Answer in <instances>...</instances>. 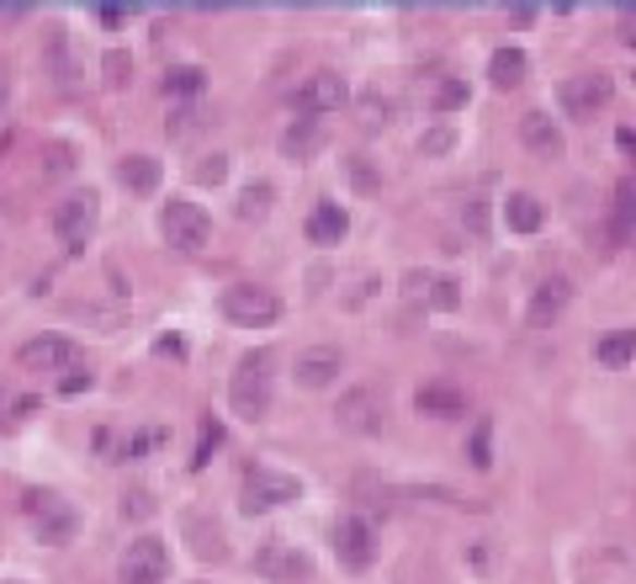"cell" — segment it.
<instances>
[{
    "mask_svg": "<svg viewBox=\"0 0 636 584\" xmlns=\"http://www.w3.org/2000/svg\"><path fill=\"white\" fill-rule=\"evenodd\" d=\"M271 351H255V356H244L234 367V377H229V404H234L244 419H266V410H271Z\"/></svg>",
    "mask_w": 636,
    "mask_h": 584,
    "instance_id": "cell-1",
    "label": "cell"
},
{
    "mask_svg": "<svg viewBox=\"0 0 636 584\" xmlns=\"http://www.w3.org/2000/svg\"><path fill=\"white\" fill-rule=\"evenodd\" d=\"M351 101V90H345V81L334 75V70H314L308 81L292 90V112H297V123H318L323 112H340Z\"/></svg>",
    "mask_w": 636,
    "mask_h": 584,
    "instance_id": "cell-2",
    "label": "cell"
},
{
    "mask_svg": "<svg viewBox=\"0 0 636 584\" xmlns=\"http://www.w3.org/2000/svg\"><path fill=\"white\" fill-rule=\"evenodd\" d=\"M22 510L33 515L38 543H48V547L75 543V510L59 500V495H48V489H27V495H22Z\"/></svg>",
    "mask_w": 636,
    "mask_h": 584,
    "instance_id": "cell-3",
    "label": "cell"
},
{
    "mask_svg": "<svg viewBox=\"0 0 636 584\" xmlns=\"http://www.w3.org/2000/svg\"><path fill=\"white\" fill-rule=\"evenodd\" d=\"M223 319L229 325H244V330H255V325H277L281 319V297L266 288H255V282H234V288L223 292Z\"/></svg>",
    "mask_w": 636,
    "mask_h": 584,
    "instance_id": "cell-4",
    "label": "cell"
},
{
    "mask_svg": "<svg viewBox=\"0 0 636 584\" xmlns=\"http://www.w3.org/2000/svg\"><path fill=\"white\" fill-rule=\"evenodd\" d=\"M303 495V484L292 473H277V467H249L244 473V510H277V504H292Z\"/></svg>",
    "mask_w": 636,
    "mask_h": 584,
    "instance_id": "cell-5",
    "label": "cell"
},
{
    "mask_svg": "<svg viewBox=\"0 0 636 584\" xmlns=\"http://www.w3.org/2000/svg\"><path fill=\"white\" fill-rule=\"evenodd\" d=\"M96 223H101V203H96V192H75V197H64L59 208H53V234L80 251L90 234H96Z\"/></svg>",
    "mask_w": 636,
    "mask_h": 584,
    "instance_id": "cell-6",
    "label": "cell"
},
{
    "mask_svg": "<svg viewBox=\"0 0 636 584\" xmlns=\"http://www.w3.org/2000/svg\"><path fill=\"white\" fill-rule=\"evenodd\" d=\"M118 574H122V584H164L170 580V547L159 543V537H138V543H127Z\"/></svg>",
    "mask_w": 636,
    "mask_h": 584,
    "instance_id": "cell-7",
    "label": "cell"
},
{
    "mask_svg": "<svg viewBox=\"0 0 636 584\" xmlns=\"http://www.w3.org/2000/svg\"><path fill=\"white\" fill-rule=\"evenodd\" d=\"M159 229H164V240H170L175 251H201V245L212 240V218H207L197 203H170V208L159 212Z\"/></svg>",
    "mask_w": 636,
    "mask_h": 584,
    "instance_id": "cell-8",
    "label": "cell"
},
{
    "mask_svg": "<svg viewBox=\"0 0 636 584\" xmlns=\"http://www.w3.org/2000/svg\"><path fill=\"white\" fill-rule=\"evenodd\" d=\"M16 362L33 367V373H59V367H75L80 362V345L70 334H33V340L16 351Z\"/></svg>",
    "mask_w": 636,
    "mask_h": 584,
    "instance_id": "cell-9",
    "label": "cell"
},
{
    "mask_svg": "<svg viewBox=\"0 0 636 584\" xmlns=\"http://www.w3.org/2000/svg\"><path fill=\"white\" fill-rule=\"evenodd\" d=\"M610 90H615V85L589 70V75H573V81H562L556 101H562V112H567V118H595L599 107L610 101Z\"/></svg>",
    "mask_w": 636,
    "mask_h": 584,
    "instance_id": "cell-10",
    "label": "cell"
},
{
    "mask_svg": "<svg viewBox=\"0 0 636 584\" xmlns=\"http://www.w3.org/2000/svg\"><path fill=\"white\" fill-rule=\"evenodd\" d=\"M334 552H340V563L366 569V563L377 558V532H371V521H360V515H340V521H334Z\"/></svg>",
    "mask_w": 636,
    "mask_h": 584,
    "instance_id": "cell-11",
    "label": "cell"
},
{
    "mask_svg": "<svg viewBox=\"0 0 636 584\" xmlns=\"http://www.w3.org/2000/svg\"><path fill=\"white\" fill-rule=\"evenodd\" d=\"M255 569L266 574V580H277V584H303L314 569H308V558L297 552V547H286V543H266L260 552H255Z\"/></svg>",
    "mask_w": 636,
    "mask_h": 584,
    "instance_id": "cell-12",
    "label": "cell"
},
{
    "mask_svg": "<svg viewBox=\"0 0 636 584\" xmlns=\"http://www.w3.org/2000/svg\"><path fill=\"white\" fill-rule=\"evenodd\" d=\"M340 367H345V356L334 351V345H308V351H297V388H329V382H340Z\"/></svg>",
    "mask_w": 636,
    "mask_h": 584,
    "instance_id": "cell-13",
    "label": "cell"
},
{
    "mask_svg": "<svg viewBox=\"0 0 636 584\" xmlns=\"http://www.w3.org/2000/svg\"><path fill=\"white\" fill-rule=\"evenodd\" d=\"M334 415H340L345 430H356V436H377L382 430V399H377V388H351Z\"/></svg>",
    "mask_w": 636,
    "mask_h": 584,
    "instance_id": "cell-14",
    "label": "cell"
},
{
    "mask_svg": "<svg viewBox=\"0 0 636 584\" xmlns=\"http://www.w3.org/2000/svg\"><path fill=\"white\" fill-rule=\"evenodd\" d=\"M403 292H408L414 303H430V308H456V303H462L456 277H436V271H408V277H403Z\"/></svg>",
    "mask_w": 636,
    "mask_h": 584,
    "instance_id": "cell-15",
    "label": "cell"
},
{
    "mask_svg": "<svg viewBox=\"0 0 636 584\" xmlns=\"http://www.w3.org/2000/svg\"><path fill=\"white\" fill-rule=\"evenodd\" d=\"M567 297H573V282H562V277H547V282L536 288V297H530L525 319H530L536 330H547V325H556V314L567 308Z\"/></svg>",
    "mask_w": 636,
    "mask_h": 584,
    "instance_id": "cell-16",
    "label": "cell"
},
{
    "mask_svg": "<svg viewBox=\"0 0 636 584\" xmlns=\"http://www.w3.org/2000/svg\"><path fill=\"white\" fill-rule=\"evenodd\" d=\"M414 404H419V415H436V419L467 415V399H462V388H451V382H425V388L414 393Z\"/></svg>",
    "mask_w": 636,
    "mask_h": 584,
    "instance_id": "cell-17",
    "label": "cell"
},
{
    "mask_svg": "<svg viewBox=\"0 0 636 584\" xmlns=\"http://www.w3.org/2000/svg\"><path fill=\"white\" fill-rule=\"evenodd\" d=\"M519 138H525L530 155H556V149H562V127H556L547 112H525V118H519Z\"/></svg>",
    "mask_w": 636,
    "mask_h": 584,
    "instance_id": "cell-18",
    "label": "cell"
},
{
    "mask_svg": "<svg viewBox=\"0 0 636 584\" xmlns=\"http://www.w3.org/2000/svg\"><path fill=\"white\" fill-rule=\"evenodd\" d=\"M345 229H351V218H345L340 203H318L314 218H308V240H314V245H340Z\"/></svg>",
    "mask_w": 636,
    "mask_h": 584,
    "instance_id": "cell-19",
    "label": "cell"
},
{
    "mask_svg": "<svg viewBox=\"0 0 636 584\" xmlns=\"http://www.w3.org/2000/svg\"><path fill=\"white\" fill-rule=\"evenodd\" d=\"M599 367H632L636 362V330H610L595 340Z\"/></svg>",
    "mask_w": 636,
    "mask_h": 584,
    "instance_id": "cell-20",
    "label": "cell"
},
{
    "mask_svg": "<svg viewBox=\"0 0 636 584\" xmlns=\"http://www.w3.org/2000/svg\"><path fill=\"white\" fill-rule=\"evenodd\" d=\"M318 149H323V127L318 123H292L281 133V155L286 160H314Z\"/></svg>",
    "mask_w": 636,
    "mask_h": 584,
    "instance_id": "cell-21",
    "label": "cell"
},
{
    "mask_svg": "<svg viewBox=\"0 0 636 584\" xmlns=\"http://www.w3.org/2000/svg\"><path fill=\"white\" fill-rule=\"evenodd\" d=\"M118 175H122V181H127V192H138V197H149V192H155V186H159V160H155V155H127Z\"/></svg>",
    "mask_w": 636,
    "mask_h": 584,
    "instance_id": "cell-22",
    "label": "cell"
},
{
    "mask_svg": "<svg viewBox=\"0 0 636 584\" xmlns=\"http://www.w3.org/2000/svg\"><path fill=\"white\" fill-rule=\"evenodd\" d=\"M504 223H510L515 234H536V229H541V203H536L530 192H510V203H504Z\"/></svg>",
    "mask_w": 636,
    "mask_h": 584,
    "instance_id": "cell-23",
    "label": "cell"
},
{
    "mask_svg": "<svg viewBox=\"0 0 636 584\" xmlns=\"http://www.w3.org/2000/svg\"><path fill=\"white\" fill-rule=\"evenodd\" d=\"M488 81L499 85V90L519 85V81H525V53H519V48H499V53L488 59Z\"/></svg>",
    "mask_w": 636,
    "mask_h": 584,
    "instance_id": "cell-24",
    "label": "cell"
},
{
    "mask_svg": "<svg viewBox=\"0 0 636 584\" xmlns=\"http://www.w3.org/2000/svg\"><path fill=\"white\" fill-rule=\"evenodd\" d=\"M615 234H621V240H636V186H621V192H615Z\"/></svg>",
    "mask_w": 636,
    "mask_h": 584,
    "instance_id": "cell-25",
    "label": "cell"
},
{
    "mask_svg": "<svg viewBox=\"0 0 636 584\" xmlns=\"http://www.w3.org/2000/svg\"><path fill=\"white\" fill-rule=\"evenodd\" d=\"M388 123H393V107H388V96H377V90H371V96L360 101V127H366V133H377V127H388Z\"/></svg>",
    "mask_w": 636,
    "mask_h": 584,
    "instance_id": "cell-26",
    "label": "cell"
},
{
    "mask_svg": "<svg viewBox=\"0 0 636 584\" xmlns=\"http://www.w3.org/2000/svg\"><path fill=\"white\" fill-rule=\"evenodd\" d=\"M467 452H473V467H488V462H493V425H488V419L473 425V447H467Z\"/></svg>",
    "mask_w": 636,
    "mask_h": 584,
    "instance_id": "cell-27",
    "label": "cell"
},
{
    "mask_svg": "<svg viewBox=\"0 0 636 584\" xmlns=\"http://www.w3.org/2000/svg\"><path fill=\"white\" fill-rule=\"evenodd\" d=\"M266 208H271V186H266V181L249 186V192L238 197V218H266Z\"/></svg>",
    "mask_w": 636,
    "mask_h": 584,
    "instance_id": "cell-28",
    "label": "cell"
},
{
    "mask_svg": "<svg viewBox=\"0 0 636 584\" xmlns=\"http://www.w3.org/2000/svg\"><path fill=\"white\" fill-rule=\"evenodd\" d=\"M451 144H456L451 127H425V133H419V149H425V155H445Z\"/></svg>",
    "mask_w": 636,
    "mask_h": 584,
    "instance_id": "cell-29",
    "label": "cell"
},
{
    "mask_svg": "<svg viewBox=\"0 0 636 584\" xmlns=\"http://www.w3.org/2000/svg\"><path fill=\"white\" fill-rule=\"evenodd\" d=\"M170 90H181V96L201 90V70H197V64H181V70H170Z\"/></svg>",
    "mask_w": 636,
    "mask_h": 584,
    "instance_id": "cell-30",
    "label": "cell"
},
{
    "mask_svg": "<svg viewBox=\"0 0 636 584\" xmlns=\"http://www.w3.org/2000/svg\"><path fill=\"white\" fill-rule=\"evenodd\" d=\"M192 175H197L201 186H218V181L229 175V160H223V155H212V160H201V166L192 170Z\"/></svg>",
    "mask_w": 636,
    "mask_h": 584,
    "instance_id": "cell-31",
    "label": "cell"
},
{
    "mask_svg": "<svg viewBox=\"0 0 636 584\" xmlns=\"http://www.w3.org/2000/svg\"><path fill=\"white\" fill-rule=\"evenodd\" d=\"M218 441H223V425H218V419H201V452H197V467L207 462V452H212Z\"/></svg>",
    "mask_w": 636,
    "mask_h": 584,
    "instance_id": "cell-32",
    "label": "cell"
},
{
    "mask_svg": "<svg viewBox=\"0 0 636 584\" xmlns=\"http://www.w3.org/2000/svg\"><path fill=\"white\" fill-rule=\"evenodd\" d=\"M127 70H133V64H127V53H107V85H122L127 81Z\"/></svg>",
    "mask_w": 636,
    "mask_h": 584,
    "instance_id": "cell-33",
    "label": "cell"
},
{
    "mask_svg": "<svg viewBox=\"0 0 636 584\" xmlns=\"http://www.w3.org/2000/svg\"><path fill=\"white\" fill-rule=\"evenodd\" d=\"M462 96H467V85H456V81H445V85H440V107H456Z\"/></svg>",
    "mask_w": 636,
    "mask_h": 584,
    "instance_id": "cell-34",
    "label": "cell"
},
{
    "mask_svg": "<svg viewBox=\"0 0 636 584\" xmlns=\"http://www.w3.org/2000/svg\"><path fill=\"white\" fill-rule=\"evenodd\" d=\"M621 16H626V27H621V38H626V42H632V48H636V5H626Z\"/></svg>",
    "mask_w": 636,
    "mask_h": 584,
    "instance_id": "cell-35",
    "label": "cell"
},
{
    "mask_svg": "<svg viewBox=\"0 0 636 584\" xmlns=\"http://www.w3.org/2000/svg\"><path fill=\"white\" fill-rule=\"evenodd\" d=\"M615 144H621V149L636 160V127H621V133H615Z\"/></svg>",
    "mask_w": 636,
    "mask_h": 584,
    "instance_id": "cell-36",
    "label": "cell"
},
{
    "mask_svg": "<svg viewBox=\"0 0 636 584\" xmlns=\"http://www.w3.org/2000/svg\"><path fill=\"white\" fill-rule=\"evenodd\" d=\"M5 96H11V70L0 64V107H5Z\"/></svg>",
    "mask_w": 636,
    "mask_h": 584,
    "instance_id": "cell-37",
    "label": "cell"
}]
</instances>
